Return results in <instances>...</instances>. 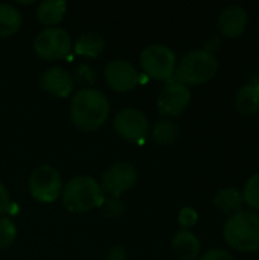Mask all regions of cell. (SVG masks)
<instances>
[{"mask_svg": "<svg viewBox=\"0 0 259 260\" xmlns=\"http://www.w3.org/2000/svg\"><path fill=\"white\" fill-rule=\"evenodd\" d=\"M110 114L108 98L96 88H81L70 101V119L81 131L101 128Z\"/></svg>", "mask_w": 259, "mask_h": 260, "instance_id": "cell-1", "label": "cell"}, {"mask_svg": "<svg viewBox=\"0 0 259 260\" xmlns=\"http://www.w3.org/2000/svg\"><path fill=\"white\" fill-rule=\"evenodd\" d=\"M224 241L229 247L243 253L259 251V215L253 210H241L224 224Z\"/></svg>", "mask_w": 259, "mask_h": 260, "instance_id": "cell-2", "label": "cell"}, {"mask_svg": "<svg viewBox=\"0 0 259 260\" xmlns=\"http://www.w3.org/2000/svg\"><path fill=\"white\" fill-rule=\"evenodd\" d=\"M63 206L75 213H84L101 207L104 203V190L101 184L89 175H78L66 183L61 193Z\"/></svg>", "mask_w": 259, "mask_h": 260, "instance_id": "cell-3", "label": "cell"}, {"mask_svg": "<svg viewBox=\"0 0 259 260\" xmlns=\"http://www.w3.org/2000/svg\"><path fill=\"white\" fill-rule=\"evenodd\" d=\"M218 72V61L214 53L205 49L188 52L176 67L174 78L183 85H202L209 82Z\"/></svg>", "mask_w": 259, "mask_h": 260, "instance_id": "cell-4", "label": "cell"}, {"mask_svg": "<svg viewBox=\"0 0 259 260\" xmlns=\"http://www.w3.org/2000/svg\"><path fill=\"white\" fill-rule=\"evenodd\" d=\"M140 66L148 78L166 81L176 73L177 56L174 50L165 44H150L140 53Z\"/></svg>", "mask_w": 259, "mask_h": 260, "instance_id": "cell-5", "label": "cell"}, {"mask_svg": "<svg viewBox=\"0 0 259 260\" xmlns=\"http://www.w3.org/2000/svg\"><path fill=\"white\" fill-rule=\"evenodd\" d=\"M72 38L63 27H46L34 40L35 53L44 61H58L72 52Z\"/></svg>", "mask_w": 259, "mask_h": 260, "instance_id": "cell-6", "label": "cell"}, {"mask_svg": "<svg viewBox=\"0 0 259 260\" xmlns=\"http://www.w3.org/2000/svg\"><path fill=\"white\" fill-rule=\"evenodd\" d=\"M63 181L60 172L50 165L35 168L29 177L31 197L38 203H53L61 197Z\"/></svg>", "mask_w": 259, "mask_h": 260, "instance_id": "cell-7", "label": "cell"}, {"mask_svg": "<svg viewBox=\"0 0 259 260\" xmlns=\"http://www.w3.org/2000/svg\"><path fill=\"white\" fill-rule=\"evenodd\" d=\"M113 126L119 137L133 143H142L150 131L148 117L137 108L121 110L114 116Z\"/></svg>", "mask_w": 259, "mask_h": 260, "instance_id": "cell-8", "label": "cell"}, {"mask_svg": "<svg viewBox=\"0 0 259 260\" xmlns=\"http://www.w3.org/2000/svg\"><path fill=\"white\" fill-rule=\"evenodd\" d=\"M136 181H137L136 168L128 161H119L105 171L101 187L113 198H118L122 193L133 189Z\"/></svg>", "mask_w": 259, "mask_h": 260, "instance_id": "cell-9", "label": "cell"}, {"mask_svg": "<svg viewBox=\"0 0 259 260\" xmlns=\"http://www.w3.org/2000/svg\"><path fill=\"white\" fill-rule=\"evenodd\" d=\"M105 82L116 91H130L140 82V73L136 66L125 59H114L105 66Z\"/></svg>", "mask_w": 259, "mask_h": 260, "instance_id": "cell-10", "label": "cell"}, {"mask_svg": "<svg viewBox=\"0 0 259 260\" xmlns=\"http://www.w3.org/2000/svg\"><path fill=\"white\" fill-rule=\"evenodd\" d=\"M191 104V90L189 87L174 81L166 84L159 93L157 107L159 111L165 116H180Z\"/></svg>", "mask_w": 259, "mask_h": 260, "instance_id": "cell-11", "label": "cell"}, {"mask_svg": "<svg viewBox=\"0 0 259 260\" xmlns=\"http://www.w3.org/2000/svg\"><path fill=\"white\" fill-rule=\"evenodd\" d=\"M247 23H249L247 11L238 5L224 8L217 18V27L220 34L227 38H237L241 34H244Z\"/></svg>", "mask_w": 259, "mask_h": 260, "instance_id": "cell-12", "label": "cell"}, {"mask_svg": "<svg viewBox=\"0 0 259 260\" xmlns=\"http://www.w3.org/2000/svg\"><path fill=\"white\" fill-rule=\"evenodd\" d=\"M73 76L61 67L47 69L40 75V87L55 98L70 96L73 91Z\"/></svg>", "mask_w": 259, "mask_h": 260, "instance_id": "cell-13", "label": "cell"}, {"mask_svg": "<svg viewBox=\"0 0 259 260\" xmlns=\"http://www.w3.org/2000/svg\"><path fill=\"white\" fill-rule=\"evenodd\" d=\"M172 251L182 260H195L200 256V241L189 230H179L171 241Z\"/></svg>", "mask_w": 259, "mask_h": 260, "instance_id": "cell-14", "label": "cell"}, {"mask_svg": "<svg viewBox=\"0 0 259 260\" xmlns=\"http://www.w3.org/2000/svg\"><path fill=\"white\" fill-rule=\"evenodd\" d=\"M67 5L63 0H44L37 8V18L46 27H55L64 15H66Z\"/></svg>", "mask_w": 259, "mask_h": 260, "instance_id": "cell-15", "label": "cell"}, {"mask_svg": "<svg viewBox=\"0 0 259 260\" xmlns=\"http://www.w3.org/2000/svg\"><path fill=\"white\" fill-rule=\"evenodd\" d=\"M214 204L220 212L232 216V215L241 212V207H243L241 192L237 190L235 187H224L217 192V195L214 198Z\"/></svg>", "mask_w": 259, "mask_h": 260, "instance_id": "cell-16", "label": "cell"}, {"mask_svg": "<svg viewBox=\"0 0 259 260\" xmlns=\"http://www.w3.org/2000/svg\"><path fill=\"white\" fill-rule=\"evenodd\" d=\"M235 108L244 116H255L259 113V91L250 84L243 85L235 94Z\"/></svg>", "mask_w": 259, "mask_h": 260, "instance_id": "cell-17", "label": "cell"}, {"mask_svg": "<svg viewBox=\"0 0 259 260\" xmlns=\"http://www.w3.org/2000/svg\"><path fill=\"white\" fill-rule=\"evenodd\" d=\"M23 18L20 11L9 3H0V37L6 38L18 32Z\"/></svg>", "mask_w": 259, "mask_h": 260, "instance_id": "cell-18", "label": "cell"}, {"mask_svg": "<svg viewBox=\"0 0 259 260\" xmlns=\"http://www.w3.org/2000/svg\"><path fill=\"white\" fill-rule=\"evenodd\" d=\"M104 38L98 32H87L78 37L75 41V53L79 56L96 58L104 50Z\"/></svg>", "mask_w": 259, "mask_h": 260, "instance_id": "cell-19", "label": "cell"}, {"mask_svg": "<svg viewBox=\"0 0 259 260\" xmlns=\"http://www.w3.org/2000/svg\"><path fill=\"white\" fill-rule=\"evenodd\" d=\"M179 133V125L172 120H159L151 131V139L159 146H168L177 140Z\"/></svg>", "mask_w": 259, "mask_h": 260, "instance_id": "cell-20", "label": "cell"}, {"mask_svg": "<svg viewBox=\"0 0 259 260\" xmlns=\"http://www.w3.org/2000/svg\"><path fill=\"white\" fill-rule=\"evenodd\" d=\"M243 203H246L250 210H259V172L253 174L243 189Z\"/></svg>", "mask_w": 259, "mask_h": 260, "instance_id": "cell-21", "label": "cell"}, {"mask_svg": "<svg viewBox=\"0 0 259 260\" xmlns=\"http://www.w3.org/2000/svg\"><path fill=\"white\" fill-rule=\"evenodd\" d=\"M15 236L17 227L14 222L6 216H0V250L11 247L15 241Z\"/></svg>", "mask_w": 259, "mask_h": 260, "instance_id": "cell-22", "label": "cell"}, {"mask_svg": "<svg viewBox=\"0 0 259 260\" xmlns=\"http://www.w3.org/2000/svg\"><path fill=\"white\" fill-rule=\"evenodd\" d=\"M198 221V213L192 207H183L179 213V224L183 230H189Z\"/></svg>", "mask_w": 259, "mask_h": 260, "instance_id": "cell-23", "label": "cell"}, {"mask_svg": "<svg viewBox=\"0 0 259 260\" xmlns=\"http://www.w3.org/2000/svg\"><path fill=\"white\" fill-rule=\"evenodd\" d=\"M102 209H104V213H105V216H108L110 219H116V218H119L122 213H124V204L122 203H119L116 198H110V200H104V203H102V206H101Z\"/></svg>", "mask_w": 259, "mask_h": 260, "instance_id": "cell-24", "label": "cell"}, {"mask_svg": "<svg viewBox=\"0 0 259 260\" xmlns=\"http://www.w3.org/2000/svg\"><path fill=\"white\" fill-rule=\"evenodd\" d=\"M75 79L84 85H92L95 82V73L89 66H81L75 73Z\"/></svg>", "mask_w": 259, "mask_h": 260, "instance_id": "cell-25", "label": "cell"}, {"mask_svg": "<svg viewBox=\"0 0 259 260\" xmlns=\"http://www.w3.org/2000/svg\"><path fill=\"white\" fill-rule=\"evenodd\" d=\"M200 260H235L232 257L231 253H227L226 250H221V248H214V250H209L208 253H205Z\"/></svg>", "mask_w": 259, "mask_h": 260, "instance_id": "cell-26", "label": "cell"}, {"mask_svg": "<svg viewBox=\"0 0 259 260\" xmlns=\"http://www.w3.org/2000/svg\"><path fill=\"white\" fill-rule=\"evenodd\" d=\"M11 207V198L6 190V187L0 183V216L5 215Z\"/></svg>", "mask_w": 259, "mask_h": 260, "instance_id": "cell-27", "label": "cell"}, {"mask_svg": "<svg viewBox=\"0 0 259 260\" xmlns=\"http://www.w3.org/2000/svg\"><path fill=\"white\" fill-rule=\"evenodd\" d=\"M107 260H127V251L122 247L114 245L110 248V251L107 254Z\"/></svg>", "mask_w": 259, "mask_h": 260, "instance_id": "cell-28", "label": "cell"}, {"mask_svg": "<svg viewBox=\"0 0 259 260\" xmlns=\"http://www.w3.org/2000/svg\"><path fill=\"white\" fill-rule=\"evenodd\" d=\"M249 84H250V85H253V87H255V88L259 91V72H256V73L252 76V79H250V82H249Z\"/></svg>", "mask_w": 259, "mask_h": 260, "instance_id": "cell-29", "label": "cell"}]
</instances>
